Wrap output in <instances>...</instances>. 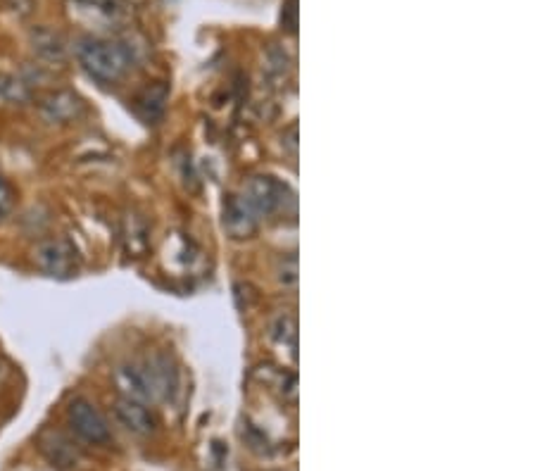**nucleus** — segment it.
Returning <instances> with one entry per match:
<instances>
[{"mask_svg":"<svg viewBox=\"0 0 535 471\" xmlns=\"http://www.w3.org/2000/svg\"><path fill=\"white\" fill-rule=\"evenodd\" d=\"M115 381L124 398L141 400V403H167L179 391V369L167 353H155L141 364L119 367Z\"/></svg>","mask_w":535,"mask_h":471,"instance_id":"f257e3e1","label":"nucleus"},{"mask_svg":"<svg viewBox=\"0 0 535 471\" xmlns=\"http://www.w3.org/2000/svg\"><path fill=\"white\" fill-rule=\"evenodd\" d=\"M77 60L84 72L100 84H117L134 67V53L127 43L86 36L77 43Z\"/></svg>","mask_w":535,"mask_h":471,"instance_id":"f03ea898","label":"nucleus"},{"mask_svg":"<svg viewBox=\"0 0 535 471\" xmlns=\"http://www.w3.org/2000/svg\"><path fill=\"white\" fill-rule=\"evenodd\" d=\"M34 262L43 274L53 276V279H72V276L79 274L81 267L77 246L65 236H53L41 241L34 248Z\"/></svg>","mask_w":535,"mask_h":471,"instance_id":"7ed1b4c3","label":"nucleus"},{"mask_svg":"<svg viewBox=\"0 0 535 471\" xmlns=\"http://www.w3.org/2000/svg\"><path fill=\"white\" fill-rule=\"evenodd\" d=\"M245 203L257 217H272L276 212H286V203L295 205V193L274 177H253L245 186Z\"/></svg>","mask_w":535,"mask_h":471,"instance_id":"20e7f679","label":"nucleus"},{"mask_svg":"<svg viewBox=\"0 0 535 471\" xmlns=\"http://www.w3.org/2000/svg\"><path fill=\"white\" fill-rule=\"evenodd\" d=\"M67 419L72 431L77 433L81 441L103 445L110 441V426L107 419L96 410V405L88 403L86 398H74L67 407Z\"/></svg>","mask_w":535,"mask_h":471,"instance_id":"39448f33","label":"nucleus"},{"mask_svg":"<svg viewBox=\"0 0 535 471\" xmlns=\"http://www.w3.org/2000/svg\"><path fill=\"white\" fill-rule=\"evenodd\" d=\"M41 112L50 124H74L86 115L84 98L74 91H53L41 98Z\"/></svg>","mask_w":535,"mask_h":471,"instance_id":"423d86ee","label":"nucleus"},{"mask_svg":"<svg viewBox=\"0 0 535 471\" xmlns=\"http://www.w3.org/2000/svg\"><path fill=\"white\" fill-rule=\"evenodd\" d=\"M115 414L119 419V424L124 426V429H129L131 433H136V436H150L157 429V419L155 414L148 410L146 403H141V400H134V398H117L115 403Z\"/></svg>","mask_w":535,"mask_h":471,"instance_id":"0eeeda50","label":"nucleus"},{"mask_svg":"<svg viewBox=\"0 0 535 471\" xmlns=\"http://www.w3.org/2000/svg\"><path fill=\"white\" fill-rule=\"evenodd\" d=\"M224 229L234 238H248L257 229V215L243 198L229 196L224 203Z\"/></svg>","mask_w":535,"mask_h":471,"instance_id":"6e6552de","label":"nucleus"},{"mask_svg":"<svg viewBox=\"0 0 535 471\" xmlns=\"http://www.w3.org/2000/svg\"><path fill=\"white\" fill-rule=\"evenodd\" d=\"M29 39H31V48H34V53L39 55L41 60L55 62V65H60V62L67 60V43L58 31L39 27L31 31Z\"/></svg>","mask_w":535,"mask_h":471,"instance_id":"1a4fd4ad","label":"nucleus"},{"mask_svg":"<svg viewBox=\"0 0 535 471\" xmlns=\"http://www.w3.org/2000/svg\"><path fill=\"white\" fill-rule=\"evenodd\" d=\"M41 450L46 452L48 460L58 469H72L79 464L77 448H74L65 436H60V433H46V436L41 438Z\"/></svg>","mask_w":535,"mask_h":471,"instance_id":"9d476101","label":"nucleus"},{"mask_svg":"<svg viewBox=\"0 0 535 471\" xmlns=\"http://www.w3.org/2000/svg\"><path fill=\"white\" fill-rule=\"evenodd\" d=\"M165 108H167V86L162 84L150 86V89L138 93L134 98V112L146 124H155L157 119L165 115Z\"/></svg>","mask_w":535,"mask_h":471,"instance_id":"9b49d317","label":"nucleus"},{"mask_svg":"<svg viewBox=\"0 0 535 471\" xmlns=\"http://www.w3.org/2000/svg\"><path fill=\"white\" fill-rule=\"evenodd\" d=\"M77 10L93 15L100 22H117L124 15L122 0H74Z\"/></svg>","mask_w":535,"mask_h":471,"instance_id":"f8f14e48","label":"nucleus"},{"mask_svg":"<svg viewBox=\"0 0 535 471\" xmlns=\"http://www.w3.org/2000/svg\"><path fill=\"white\" fill-rule=\"evenodd\" d=\"M272 336L279 343L295 348V341H298V322H295V317H291V314H279L272 322Z\"/></svg>","mask_w":535,"mask_h":471,"instance_id":"ddd939ff","label":"nucleus"},{"mask_svg":"<svg viewBox=\"0 0 535 471\" xmlns=\"http://www.w3.org/2000/svg\"><path fill=\"white\" fill-rule=\"evenodd\" d=\"M0 96L10 103H24L29 98V86L17 77H0Z\"/></svg>","mask_w":535,"mask_h":471,"instance_id":"4468645a","label":"nucleus"},{"mask_svg":"<svg viewBox=\"0 0 535 471\" xmlns=\"http://www.w3.org/2000/svg\"><path fill=\"white\" fill-rule=\"evenodd\" d=\"M12 205H15V191H12L8 179L0 177V222H5V217L10 215Z\"/></svg>","mask_w":535,"mask_h":471,"instance_id":"2eb2a0df","label":"nucleus"},{"mask_svg":"<svg viewBox=\"0 0 535 471\" xmlns=\"http://www.w3.org/2000/svg\"><path fill=\"white\" fill-rule=\"evenodd\" d=\"M8 376H10V367L5 362H0V388L5 386V381H8Z\"/></svg>","mask_w":535,"mask_h":471,"instance_id":"dca6fc26","label":"nucleus"}]
</instances>
